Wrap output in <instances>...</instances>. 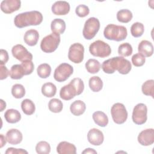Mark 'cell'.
Returning a JSON list of instances; mask_svg holds the SVG:
<instances>
[{
  "label": "cell",
  "instance_id": "6da1fadb",
  "mask_svg": "<svg viewBox=\"0 0 154 154\" xmlns=\"http://www.w3.org/2000/svg\"><path fill=\"white\" fill-rule=\"evenodd\" d=\"M103 71L105 73L112 74L116 70L122 75L128 74L132 66L130 61L123 57H115L104 61L101 66Z\"/></svg>",
  "mask_w": 154,
  "mask_h": 154
},
{
  "label": "cell",
  "instance_id": "7a4b0ae2",
  "mask_svg": "<svg viewBox=\"0 0 154 154\" xmlns=\"http://www.w3.org/2000/svg\"><path fill=\"white\" fill-rule=\"evenodd\" d=\"M42 21V14L38 11L33 10L23 12L16 15L14 19V23L16 27L22 28L31 25H38Z\"/></svg>",
  "mask_w": 154,
  "mask_h": 154
},
{
  "label": "cell",
  "instance_id": "3957f363",
  "mask_svg": "<svg viewBox=\"0 0 154 154\" xmlns=\"http://www.w3.org/2000/svg\"><path fill=\"white\" fill-rule=\"evenodd\" d=\"M128 35L127 29L122 25L108 24L103 31L104 37L109 40L120 42L125 40Z\"/></svg>",
  "mask_w": 154,
  "mask_h": 154
},
{
  "label": "cell",
  "instance_id": "277c9868",
  "mask_svg": "<svg viewBox=\"0 0 154 154\" xmlns=\"http://www.w3.org/2000/svg\"><path fill=\"white\" fill-rule=\"evenodd\" d=\"M89 51L94 57L105 58L111 54V49L108 43L98 40L91 43L89 46Z\"/></svg>",
  "mask_w": 154,
  "mask_h": 154
},
{
  "label": "cell",
  "instance_id": "5b68a950",
  "mask_svg": "<svg viewBox=\"0 0 154 154\" xmlns=\"http://www.w3.org/2000/svg\"><path fill=\"white\" fill-rule=\"evenodd\" d=\"M60 41V35L52 32L42 39L40 43V48L45 53L53 52L57 49Z\"/></svg>",
  "mask_w": 154,
  "mask_h": 154
},
{
  "label": "cell",
  "instance_id": "8992f818",
  "mask_svg": "<svg viewBox=\"0 0 154 154\" xmlns=\"http://www.w3.org/2000/svg\"><path fill=\"white\" fill-rule=\"evenodd\" d=\"M100 29V22L98 19L91 17L85 22L82 30V35L87 40L93 38Z\"/></svg>",
  "mask_w": 154,
  "mask_h": 154
},
{
  "label": "cell",
  "instance_id": "52a82bcc",
  "mask_svg": "<svg viewBox=\"0 0 154 154\" xmlns=\"http://www.w3.org/2000/svg\"><path fill=\"white\" fill-rule=\"evenodd\" d=\"M111 114L114 122L116 124H123L128 119V112L122 103H116L112 106Z\"/></svg>",
  "mask_w": 154,
  "mask_h": 154
},
{
  "label": "cell",
  "instance_id": "ba28073f",
  "mask_svg": "<svg viewBox=\"0 0 154 154\" xmlns=\"http://www.w3.org/2000/svg\"><path fill=\"white\" fill-rule=\"evenodd\" d=\"M132 119L133 122L138 125L145 123L147 119V108L144 103L137 104L132 111Z\"/></svg>",
  "mask_w": 154,
  "mask_h": 154
},
{
  "label": "cell",
  "instance_id": "9c48e42d",
  "mask_svg": "<svg viewBox=\"0 0 154 154\" xmlns=\"http://www.w3.org/2000/svg\"><path fill=\"white\" fill-rule=\"evenodd\" d=\"M73 67L66 63L60 64L55 70L54 78L55 81L61 82L66 81L71 75L73 74Z\"/></svg>",
  "mask_w": 154,
  "mask_h": 154
},
{
  "label": "cell",
  "instance_id": "30bf717a",
  "mask_svg": "<svg viewBox=\"0 0 154 154\" xmlns=\"http://www.w3.org/2000/svg\"><path fill=\"white\" fill-rule=\"evenodd\" d=\"M84 46L79 43L72 44L68 52V58L73 63L79 64L84 60Z\"/></svg>",
  "mask_w": 154,
  "mask_h": 154
},
{
  "label": "cell",
  "instance_id": "8fae6325",
  "mask_svg": "<svg viewBox=\"0 0 154 154\" xmlns=\"http://www.w3.org/2000/svg\"><path fill=\"white\" fill-rule=\"evenodd\" d=\"M11 53L15 58L22 62L26 60L32 61L33 58L32 54L20 44L14 45L11 49Z\"/></svg>",
  "mask_w": 154,
  "mask_h": 154
},
{
  "label": "cell",
  "instance_id": "7c38bea8",
  "mask_svg": "<svg viewBox=\"0 0 154 154\" xmlns=\"http://www.w3.org/2000/svg\"><path fill=\"white\" fill-rule=\"evenodd\" d=\"M138 143L144 146L152 145L154 143V129H146L140 132L137 138Z\"/></svg>",
  "mask_w": 154,
  "mask_h": 154
},
{
  "label": "cell",
  "instance_id": "4fadbf2b",
  "mask_svg": "<svg viewBox=\"0 0 154 154\" xmlns=\"http://www.w3.org/2000/svg\"><path fill=\"white\" fill-rule=\"evenodd\" d=\"M20 6V0H4L1 3V10L5 14H10L18 10Z\"/></svg>",
  "mask_w": 154,
  "mask_h": 154
},
{
  "label": "cell",
  "instance_id": "5bb4252c",
  "mask_svg": "<svg viewBox=\"0 0 154 154\" xmlns=\"http://www.w3.org/2000/svg\"><path fill=\"white\" fill-rule=\"evenodd\" d=\"M87 140L93 146H100L103 142L104 136L101 131L96 128H93L87 134Z\"/></svg>",
  "mask_w": 154,
  "mask_h": 154
},
{
  "label": "cell",
  "instance_id": "9a60e30c",
  "mask_svg": "<svg viewBox=\"0 0 154 154\" xmlns=\"http://www.w3.org/2000/svg\"><path fill=\"white\" fill-rule=\"evenodd\" d=\"M69 3L64 1H58L53 4L51 7L52 13L55 15H66L70 11Z\"/></svg>",
  "mask_w": 154,
  "mask_h": 154
},
{
  "label": "cell",
  "instance_id": "2e32d148",
  "mask_svg": "<svg viewBox=\"0 0 154 154\" xmlns=\"http://www.w3.org/2000/svg\"><path fill=\"white\" fill-rule=\"evenodd\" d=\"M5 138L9 144L16 145L21 143L23 136L19 130L17 129H11L7 132Z\"/></svg>",
  "mask_w": 154,
  "mask_h": 154
},
{
  "label": "cell",
  "instance_id": "e0dca14e",
  "mask_svg": "<svg viewBox=\"0 0 154 154\" xmlns=\"http://www.w3.org/2000/svg\"><path fill=\"white\" fill-rule=\"evenodd\" d=\"M138 51L139 54H141L144 57H149L153 55V46L150 42L143 40L139 43Z\"/></svg>",
  "mask_w": 154,
  "mask_h": 154
},
{
  "label": "cell",
  "instance_id": "ac0fdd59",
  "mask_svg": "<svg viewBox=\"0 0 154 154\" xmlns=\"http://www.w3.org/2000/svg\"><path fill=\"white\" fill-rule=\"evenodd\" d=\"M38 38V32L34 29H31L26 31L23 36L25 43L29 46H35L37 43Z\"/></svg>",
  "mask_w": 154,
  "mask_h": 154
},
{
  "label": "cell",
  "instance_id": "d6986e66",
  "mask_svg": "<svg viewBox=\"0 0 154 154\" xmlns=\"http://www.w3.org/2000/svg\"><path fill=\"white\" fill-rule=\"evenodd\" d=\"M75 96H77L76 90L70 83L63 86L60 91V97L65 100H69L73 99Z\"/></svg>",
  "mask_w": 154,
  "mask_h": 154
},
{
  "label": "cell",
  "instance_id": "ffe728a7",
  "mask_svg": "<svg viewBox=\"0 0 154 154\" xmlns=\"http://www.w3.org/2000/svg\"><path fill=\"white\" fill-rule=\"evenodd\" d=\"M57 152L60 154L67 153H76V148L73 144L67 141L60 142L57 147Z\"/></svg>",
  "mask_w": 154,
  "mask_h": 154
},
{
  "label": "cell",
  "instance_id": "44dd1931",
  "mask_svg": "<svg viewBox=\"0 0 154 154\" xmlns=\"http://www.w3.org/2000/svg\"><path fill=\"white\" fill-rule=\"evenodd\" d=\"M66 25L64 20L56 18L54 19L51 23V28L52 32L58 35L62 34L66 30Z\"/></svg>",
  "mask_w": 154,
  "mask_h": 154
},
{
  "label": "cell",
  "instance_id": "7402d4cb",
  "mask_svg": "<svg viewBox=\"0 0 154 154\" xmlns=\"http://www.w3.org/2000/svg\"><path fill=\"white\" fill-rule=\"evenodd\" d=\"M86 109L85 103L81 100H77L72 102L70 106V112L76 116H79L82 115Z\"/></svg>",
  "mask_w": 154,
  "mask_h": 154
},
{
  "label": "cell",
  "instance_id": "603a6c76",
  "mask_svg": "<svg viewBox=\"0 0 154 154\" xmlns=\"http://www.w3.org/2000/svg\"><path fill=\"white\" fill-rule=\"evenodd\" d=\"M5 120L10 123H16L21 119V114L19 111L14 109H8L4 113Z\"/></svg>",
  "mask_w": 154,
  "mask_h": 154
},
{
  "label": "cell",
  "instance_id": "cb8c5ba5",
  "mask_svg": "<svg viewBox=\"0 0 154 154\" xmlns=\"http://www.w3.org/2000/svg\"><path fill=\"white\" fill-rule=\"evenodd\" d=\"M92 117L94 123L100 127H105L108 123V116L102 111H97L94 112Z\"/></svg>",
  "mask_w": 154,
  "mask_h": 154
},
{
  "label": "cell",
  "instance_id": "d4e9b609",
  "mask_svg": "<svg viewBox=\"0 0 154 154\" xmlns=\"http://www.w3.org/2000/svg\"><path fill=\"white\" fill-rule=\"evenodd\" d=\"M57 93V87L52 82L45 83L42 87V93L46 97H52Z\"/></svg>",
  "mask_w": 154,
  "mask_h": 154
},
{
  "label": "cell",
  "instance_id": "484cf974",
  "mask_svg": "<svg viewBox=\"0 0 154 154\" xmlns=\"http://www.w3.org/2000/svg\"><path fill=\"white\" fill-rule=\"evenodd\" d=\"M21 108L24 114L28 116L34 114L35 110V106L34 102L29 99H25L21 102Z\"/></svg>",
  "mask_w": 154,
  "mask_h": 154
},
{
  "label": "cell",
  "instance_id": "4316f807",
  "mask_svg": "<svg viewBox=\"0 0 154 154\" xmlns=\"http://www.w3.org/2000/svg\"><path fill=\"white\" fill-rule=\"evenodd\" d=\"M85 69H87V72L91 74L97 73L100 69L101 65L99 61L96 59L91 58L89 59L85 63Z\"/></svg>",
  "mask_w": 154,
  "mask_h": 154
},
{
  "label": "cell",
  "instance_id": "83f0119b",
  "mask_svg": "<svg viewBox=\"0 0 154 154\" xmlns=\"http://www.w3.org/2000/svg\"><path fill=\"white\" fill-rule=\"evenodd\" d=\"M88 85L92 91L98 92L102 89L103 82L100 77L97 76H94L90 78Z\"/></svg>",
  "mask_w": 154,
  "mask_h": 154
},
{
  "label": "cell",
  "instance_id": "f1b7e54d",
  "mask_svg": "<svg viewBox=\"0 0 154 154\" xmlns=\"http://www.w3.org/2000/svg\"><path fill=\"white\" fill-rule=\"evenodd\" d=\"M132 12L128 9H122L117 13V19L122 23H128L132 19Z\"/></svg>",
  "mask_w": 154,
  "mask_h": 154
},
{
  "label": "cell",
  "instance_id": "f546056e",
  "mask_svg": "<svg viewBox=\"0 0 154 154\" xmlns=\"http://www.w3.org/2000/svg\"><path fill=\"white\" fill-rule=\"evenodd\" d=\"M24 75V70L21 64H14L12 66L10 70V76L11 79H20Z\"/></svg>",
  "mask_w": 154,
  "mask_h": 154
},
{
  "label": "cell",
  "instance_id": "4dcf8cb0",
  "mask_svg": "<svg viewBox=\"0 0 154 154\" xmlns=\"http://www.w3.org/2000/svg\"><path fill=\"white\" fill-rule=\"evenodd\" d=\"M141 91L144 95L149 96L153 98L154 81L153 79H149L144 82L141 86Z\"/></svg>",
  "mask_w": 154,
  "mask_h": 154
},
{
  "label": "cell",
  "instance_id": "1f68e13d",
  "mask_svg": "<svg viewBox=\"0 0 154 154\" xmlns=\"http://www.w3.org/2000/svg\"><path fill=\"white\" fill-rule=\"evenodd\" d=\"M49 109L54 113L60 112L63 110V102L58 99L53 98L51 99L48 103Z\"/></svg>",
  "mask_w": 154,
  "mask_h": 154
},
{
  "label": "cell",
  "instance_id": "d6a6232c",
  "mask_svg": "<svg viewBox=\"0 0 154 154\" xmlns=\"http://www.w3.org/2000/svg\"><path fill=\"white\" fill-rule=\"evenodd\" d=\"M38 76L41 78H47L51 73V67L47 63H43L40 64L37 69Z\"/></svg>",
  "mask_w": 154,
  "mask_h": 154
},
{
  "label": "cell",
  "instance_id": "836d02e7",
  "mask_svg": "<svg viewBox=\"0 0 154 154\" xmlns=\"http://www.w3.org/2000/svg\"><path fill=\"white\" fill-rule=\"evenodd\" d=\"M144 31V26L142 23L137 22L134 23L131 27V33L134 37H141Z\"/></svg>",
  "mask_w": 154,
  "mask_h": 154
},
{
  "label": "cell",
  "instance_id": "e575fe53",
  "mask_svg": "<svg viewBox=\"0 0 154 154\" xmlns=\"http://www.w3.org/2000/svg\"><path fill=\"white\" fill-rule=\"evenodd\" d=\"M132 47L129 43H123L119 45L118 53L121 57H129L132 54Z\"/></svg>",
  "mask_w": 154,
  "mask_h": 154
},
{
  "label": "cell",
  "instance_id": "d590c367",
  "mask_svg": "<svg viewBox=\"0 0 154 154\" xmlns=\"http://www.w3.org/2000/svg\"><path fill=\"white\" fill-rule=\"evenodd\" d=\"M11 94L16 99L22 98L25 94V89L22 84H16L11 88Z\"/></svg>",
  "mask_w": 154,
  "mask_h": 154
},
{
  "label": "cell",
  "instance_id": "8d00e7d4",
  "mask_svg": "<svg viewBox=\"0 0 154 154\" xmlns=\"http://www.w3.org/2000/svg\"><path fill=\"white\" fill-rule=\"evenodd\" d=\"M35 151L38 154H48L51 152L50 144L45 141H39L35 146Z\"/></svg>",
  "mask_w": 154,
  "mask_h": 154
},
{
  "label": "cell",
  "instance_id": "74e56055",
  "mask_svg": "<svg viewBox=\"0 0 154 154\" xmlns=\"http://www.w3.org/2000/svg\"><path fill=\"white\" fill-rule=\"evenodd\" d=\"M70 84H71L75 88L77 96L81 94L83 92L84 89V84L83 81L81 78H73L70 81Z\"/></svg>",
  "mask_w": 154,
  "mask_h": 154
},
{
  "label": "cell",
  "instance_id": "f35d334b",
  "mask_svg": "<svg viewBox=\"0 0 154 154\" xmlns=\"http://www.w3.org/2000/svg\"><path fill=\"white\" fill-rule=\"evenodd\" d=\"M132 64L135 67H141L143 66L146 61V58L141 54L138 53L134 54L131 58Z\"/></svg>",
  "mask_w": 154,
  "mask_h": 154
},
{
  "label": "cell",
  "instance_id": "ab89813d",
  "mask_svg": "<svg viewBox=\"0 0 154 154\" xmlns=\"http://www.w3.org/2000/svg\"><path fill=\"white\" fill-rule=\"evenodd\" d=\"M21 66L23 69L25 75H28L31 74L34 69V65L31 60H26L22 61L21 63Z\"/></svg>",
  "mask_w": 154,
  "mask_h": 154
},
{
  "label": "cell",
  "instance_id": "60d3db41",
  "mask_svg": "<svg viewBox=\"0 0 154 154\" xmlns=\"http://www.w3.org/2000/svg\"><path fill=\"white\" fill-rule=\"evenodd\" d=\"M75 13L78 16L80 17H84L89 14L90 10L88 6L84 4H80L76 7Z\"/></svg>",
  "mask_w": 154,
  "mask_h": 154
},
{
  "label": "cell",
  "instance_id": "b9f144b4",
  "mask_svg": "<svg viewBox=\"0 0 154 154\" xmlns=\"http://www.w3.org/2000/svg\"><path fill=\"white\" fill-rule=\"evenodd\" d=\"M5 154H11V153H14V154H27L28 152L23 149H16L13 147H9L7 149V150L5 152Z\"/></svg>",
  "mask_w": 154,
  "mask_h": 154
},
{
  "label": "cell",
  "instance_id": "7bdbcfd3",
  "mask_svg": "<svg viewBox=\"0 0 154 154\" xmlns=\"http://www.w3.org/2000/svg\"><path fill=\"white\" fill-rule=\"evenodd\" d=\"M10 75V71L4 65L0 66V79L3 80L6 79Z\"/></svg>",
  "mask_w": 154,
  "mask_h": 154
},
{
  "label": "cell",
  "instance_id": "ee69618b",
  "mask_svg": "<svg viewBox=\"0 0 154 154\" xmlns=\"http://www.w3.org/2000/svg\"><path fill=\"white\" fill-rule=\"evenodd\" d=\"M0 58H1V63L0 64L1 65L5 64L7 63V61L9 59V57H8V54L6 50L3 49H1Z\"/></svg>",
  "mask_w": 154,
  "mask_h": 154
},
{
  "label": "cell",
  "instance_id": "f6af8a7d",
  "mask_svg": "<svg viewBox=\"0 0 154 154\" xmlns=\"http://www.w3.org/2000/svg\"><path fill=\"white\" fill-rule=\"evenodd\" d=\"M6 138L3 135V134L0 135V148H2L3 146H4L7 143Z\"/></svg>",
  "mask_w": 154,
  "mask_h": 154
},
{
  "label": "cell",
  "instance_id": "bcb514c9",
  "mask_svg": "<svg viewBox=\"0 0 154 154\" xmlns=\"http://www.w3.org/2000/svg\"><path fill=\"white\" fill-rule=\"evenodd\" d=\"M82 153H83V154H84V153H86V154L87 153L96 154V153H97V152L94 149H93L92 148H87L84 151L82 152Z\"/></svg>",
  "mask_w": 154,
  "mask_h": 154
},
{
  "label": "cell",
  "instance_id": "7dc6e473",
  "mask_svg": "<svg viewBox=\"0 0 154 154\" xmlns=\"http://www.w3.org/2000/svg\"><path fill=\"white\" fill-rule=\"evenodd\" d=\"M0 101H1V109H0V111L2 112L6 108V103L2 99H1Z\"/></svg>",
  "mask_w": 154,
  "mask_h": 154
}]
</instances>
